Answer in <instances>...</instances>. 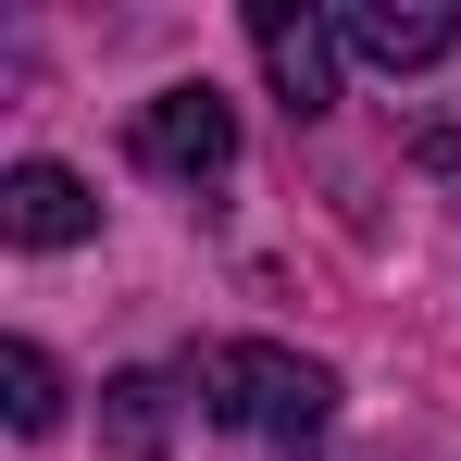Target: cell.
<instances>
[{"mask_svg": "<svg viewBox=\"0 0 461 461\" xmlns=\"http://www.w3.org/2000/svg\"><path fill=\"white\" fill-rule=\"evenodd\" d=\"M200 399H212V424L275 437V449H312V437L337 424V375L300 362V349H275V337H225V349L200 362Z\"/></svg>", "mask_w": 461, "mask_h": 461, "instance_id": "obj_1", "label": "cell"}, {"mask_svg": "<svg viewBox=\"0 0 461 461\" xmlns=\"http://www.w3.org/2000/svg\"><path fill=\"white\" fill-rule=\"evenodd\" d=\"M125 150L150 162V175H175V187H212L237 162V113H225V87L212 76H187V87H162V100H138V138Z\"/></svg>", "mask_w": 461, "mask_h": 461, "instance_id": "obj_2", "label": "cell"}, {"mask_svg": "<svg viewBox=\"0 0 461 461\" xmlns=\"http://www.w3.org/2000/svg\"><path fill=\"white\" fill-rule=\"evenodd\" d=\"M249 50H262V76H275L287 113H324L337 100V25L312 0H249Z\"/></svg>", "mask_w": 461, "mask_h": 461, "instance_id": "obj_3", "label": "cell"}, {"mask_svg": "<svg viewBox=\"0 0 461 461\" xmlns=\"http://www.w3.org/2000/svg\"><path fill=\"white\" fill-rule=\"evenodd\" d=\"M337 38H349L362 63H386V76H424V63L461 50V13H449V0H349Z\"/></svg>", "mask_w": 461, "mask_h": 461, "instance_id": "obj_4", "label": "cell"}, {"mask_svg": "<svg viewBox=\"0 0 461 461\" xmlns=\"http://www.w3.org/2000/svg\"><path fill=\"white\" fill-rule=\"evenodd\" d=\"M87 225H100V200H87L76 162H13L0 175V237L13 249H76Z\"/></svg>", "mask_w": 461, "mask_h": 461, "instance_id": "obj_5", "label": "cell"}, {"mask_svg": "<svg viewBox=\"0 0 461 461\" xmlns=\"http://www.w3.org/2000/svg\"><path fill=\"white\" fill-rule=\"evenodd\" d=\"M100 437H113L125 461H162V449H175V386H162V375H113V386H100Z\"/></svg>", "mask_w": 461, "mask_h": 461, "instance_id": "obj_6", "label": "cell"}, {"mask_svg": "<svg viewBox=\"0 0 461 461\" xmlns=\"http://www.w3.org/2000/svg\"><path fill=\"white\" fill-rule=\"evenodd\" d=\"M0 399H13V437H50V424H63V375H50V349H38V337H13V349H0Z\"/></svg>", "mask_w": 461, "mask_h": 461, "instance_id": "obj_7", "label": "cell"}]
</instances>
